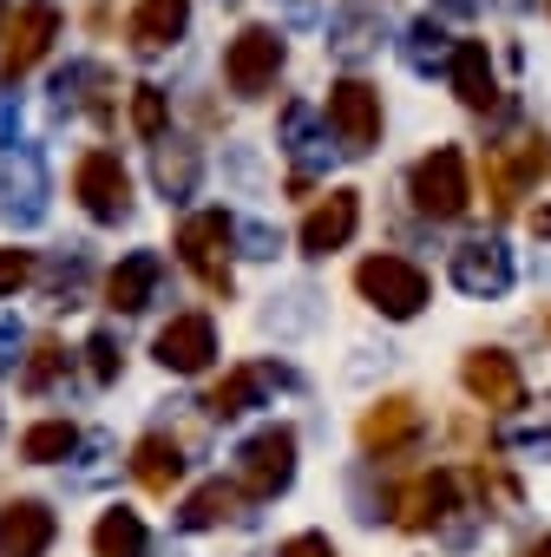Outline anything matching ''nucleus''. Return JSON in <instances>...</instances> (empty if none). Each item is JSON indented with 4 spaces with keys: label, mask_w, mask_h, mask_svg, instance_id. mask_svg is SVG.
Instances as JSON below:
<instances>
[{
    "label": "nucleus",
    "mask_w": 551,
    "mask_h": 557,
    "mask_svg": "<svg viewBox=\"0 0 551 557\" xmlns=\"http://www.w3.org/2000/svg\"><path fill=\"white\" fill-rule=\"evenodd\" d=\"M407 197H414V210H420V216H433V223L466 216V210H473L466 151H460V145H433V151L407 171Z\"/></svg>",
    "instance_id": "nucleus-1"
},
{
    "label": "nucleus",
    "mask_w": 551,
    "mask_h": 557,
    "mask_svg": "<svg viewBox=\"0 0 551 557\" xmlns=\"http://www.w3.org/2000/svg\"><path fill=\"white\" fill-rule=\"evenodd\" d=\"M355 289H362V302L381 309L388 322H414V315L427 309V296H433L427 269L407 262V256H368V262L355 269Z\"/></svg>",
    "instance_id": "nucleus-2"
},
{
    "label": "nucleus",
    "mask_w": 551,
    "mask_h": 557,
    "mask_svg": "<svg viewBox=\"0 0 551 557\" xmlns=\"http://www.w3.org/2000/svg\"><path fill=\"white\" fill-rule=\"evenodd\" d=\"M290 479H296V433L290 426H262V433H249L236 446V492L249 505L290 492Z\"/></svg>",
    "instance_id": "nucleus-3"
},
{
    "label": "nucleus",
    "mask_w": 551,
    "mask_h": 557,
    "mask_svg": "<svg viewBox=\"0 0 551 557\" xmlns=\"http://www.w3.org/2000/svg\"><path fill=\"white\" fill-rule=\"evenodd\" d=\"M230 243H236V223L223 210H197L177 223V256L210 296H230Z\"/></svg>",
    "instance_id": "nucleus-4"
},
{
    "label": "nucleus",
    "mask_w": 551,
    "mask_h": 557,
    "mask_svg": "<svg viewBox=\"0 0 551 557\" xmlns=\"http://www.w3.org/2000/svg\"><path fill=\"white\" fill-rule=\"evenodd\" d=\"M283 60H290V47H283V34H276V27H243L223 47V79H230L236 99H262L276 86V73H283Z\"/></svg>",
    "instance_id": "nucleus-5"
},
{
    "label": "nucleus",
    "mask_w": 551,
    "mask_h": 557,
    "mask_svg": "<svg viewBox=\"0 0 551 557\" xmlns=\"http://www.w3.org/2000/svg\"><path fill=\"white\" fill-rule=\"evenodd\" d=\"M322 119H329V132H335V145H342L348 158H368V151L381 145V92H375L368 79H335Z\"/></svg>",
    "instance_id": "nucleus-6"
},
{
    "label": "nucleus",
    "mask_w": 551,
    "mask_h": 557,
    "mask_svg": "<svg viewBox=\"0 0 551 557\" xmlns=\"http://www.w3.org/2000/svg\"><path fill=\"white\" fill-rule=\"evenodd\" d=\"M355 440H362V453L381 459V466H388V459H407V453L427 440V413H420L414 394H388V400H375V407L362 413V433H355Z\"/></svg>",
    "instance_id": "nucleus-7"
},
{
    "label": "nucleus",
    "mask_w": 551,
    "mask_h": 557,
    "mask_svg": "<svg viewBox=\"0 0 551 557\" xmlns=\"http://www.w3.org/2000/svg\"><path fill=\"white\" fill-rule=\"evenodd\" d=\"M53 34H60V8H53V0H27V8H14L8 21H0V79H21L27 66H40Z\"/></svg>",
    "instance_id": "nucleus-8"
},
{
    "label": "nucleus",
    "mask_w": 551,
    "mask_h": 557,
    "mask_svg": "<svg viewBox=\"0 0 551 557\" xmlns=\"http://www.w3.org/2000/svg\"><path fill=\"white\" fill-rule=\"evenodd\" d=\"M73 197H79V210L93 223H119L132 210V177H125L119 151H86L73 164Z\"/></svg>",
    "instance_id": "nucleus-9"
},
{
    "label": "nucleus",
    "mask_w": 551,
    "mask_h": 557,
    "mask_svg": "<svg viewBox=\"0 0 551 557\" xmlns=\"http://www.w3.org/2000/svg\"><path fill=\"white\" fill-rule=\"evenodd\" d=\"M460 387L486 407V413H525V374L505 348H473L460 361Z\"/></svg>",
    "instance_id": "nucleus-10"
},
{
    "label": "nucleus",
    "mask_w": 551,
    "mask_h": 557,
    "mask_svg": "<svg viewBox=\"0 0 551 557\" xmlns=\"http://www.w3.org/2000/svg\"><path fill=\"white\" fill-rule=\"evenodd\" d=\"M151 355H158L164 374H204V368L217 361V322H210L204 309H184V315H171V322L158 329Z\"/></svg>",
    "instance_id": "nucleus-11"
},
{
    "label": "nucleus",
    "mask_w": 551,
    "mask_h": 557,
    "mask_svg": "<svg viewBox=\"0 0 551 557\" xmlns=\"http://www.w3.org/2000/svg\"><path fill=\"white\" fill-rule=\"evenodd\" d=\"M453 289H460V296H479V302L505 296V289H512V249H505L499 236L460 243V249H453Z\"/></svg>",
    "instance_id": "nucleus-12"
},
{
    "label": "nucleus",
    "mask_w": 551,
    "mask_h": 557,
    "mask_svg": "<svg viewBox=\"0 0 551 557\" xmlns=\"http://www.w3.org/2000/svg\"><path fill=\"white\" fill-rule=\"evenodd\" d=\"M355 230H362V190H329L309 216H303V230H296V243H303V256H335V249H348L355 243Z\"/></svg>",
    "instance_id": "nucleus-13"
},
{
    "label": "nucleus",
    "mask_w": 551,
    "mask_h": 557,
    "mask_svg": "<svg viewBox=\"0 0 551 557\" xmlns=\"http://www.w3.org/2000/svg\"><path fill=\"white\" fill-rule=\"evenodd\" d=\"M394 524H407V531H433V524H446L453 511H460V472H420L414 485H401L394 498Z\"/></svg>",
    "instance_id": "nucleus-14"
},
{
    "label": "nucleus",
    "mask_w": 551,
    "mask_h": 557,
    "mask_svg": "<svg viewBox=\"0 0 551 557\" xmlns=\"http://www.w3.org/2000/svg\"><path fill=\"white\" fill-rule=\"evenodd\" d=\"M184 27H191V0H138L125 21V40L132 53H164L184 40Z\"/></svg>",
    "instance_id": "nucleus-15"
},
{
    "label": "nucleus",
    "mask_w": 551,
    "mask_h": 557,
    "mask_svg": "<svg viewBox=\"0 0 551 557\" xmlns=\"http://www.w3.org/2000/svg\"><path fill=\"white\" fill-rule=\"evenodd\" d=\"M53 511L40 498H14L0 511V557H47L53 550Z\"/></svg>",
    "instance_id": "nucleus-16"
},
{
    "label": "nucleus",
    "mask_w": 551,
    "mask_h": 557,
    "mask_svg": "<svg viewBox=\"0 0 551 557\" xmlns=\"http://www.w3.org/2000/svg\"><path fill=\"white\" fill-rule=\"evenodd\" d=\"M158 275H164V262L151 256V249H132L112 275H106V309H119V315H138V309H151V296H158Z\"/></svg>",
    "instance_id": "nucleus-17"
},
{
    "label": "nucleus",
    "mask_w": 551,
    "mask_h": 557,
    "mask_svg": "<svg viewBox=\"0 0 551 557\" xmlns=\"http://www.w3.org/2000/svg\"><path fill=\"white\" fill-rule=\"evenodd\" d=\"M276 381H283V368H262V361H249V368H230L210 394H204V413L210 420H236V413H249Z\"/></svg>",
    "instance_id": "nucleus-18"
},
{
    "label": "nucleus",
    "mask_w": 551,
    "mask_h": 557,
    "mask_svg": "<svg viewBox=\"0 0 551 557\" xmlns=\"http://www.w3.org/2000/svg\"><path fill=\"white\" fill-rule=\"evenodd\" d=\"M446 79H453V92H460V106H466V112H492V106H499L486 40H460V47H453V60H446Z\"/></svg>",
    "instance_id": "nucleus-19"
},
{
    "label": "nucleus",
    "mask_w": 551,
    "mask_h": 557,
    "mask_svg": "<svg viewBox=\"0 0 551 557\" xmlns=\"http://www.w3.org/2000/svg\"><path fill=\"white\" fill-rule=\"evenodd\" d=\"M132 472H138V485H145V492L171 498V485L184 479V446H177L171 433H145V440H138V453H132Z\"/></svg>",
    "instance_id": "nucleus-20"
},
{
    "label": "nucleus",
    "mask_w": 551,
    "mask_h": 557,
    "mask_svg": "<svg viewBox=\"0 0 551 557\" xmlns=\"http://www.w3.org/2000/svg\"><path fill=\"white\" fill-rule=\"evenodd\" d=\"M243 492H236V479H210V485H197L191 498H184V511H177V524L184 531H210V524H230V518H243Z\"/></svg>",
    "instance_id": "nucleus-21"
},
{
    "label": "nucleus",
    "mask_w": 551,
    "mask_h": 557,
    "mask_svg": "<svg viewBox=\"0 0 551 557\" xmlns=\"http://www.w3.org/2000/svg\"><path fill=\"white\" fill-rule=\"evenodd\" d=\"M145 550H151V531H145L138 511L112 505V511L93 524V557H145Z\"/></svg>",
    "instance_id": "nucleus-22"
},
{
    "label": "nucleus",
    "mask_w": 551,
    "mask_h": 557,
    "mask_svg": "<svg viewBox=\"0 0 551 557\" xmlns=\"http://www.w3.org/2000/svg\"><path fill=\"white\" fill-rule=\"evenodd\" d=\"M401 60L427 79V73H446V60H453V40H446V27L427 14V21H414L407 27V40H401Z\"/></svg>",
    "instance_id": "nucleus-23"
},
{
    "label": "nucleus",
    "mask_w": 551,
    "mask_h": 557,
    "mask_svg": "<svg viewBox=\"0 0 551 557\" xmlns=\"http://www.w3.org/2000/svg\"><path fill=\"white\" fill-rule=\"evenodd\" d=\"M79 446V426L73 420H34L27 433H21V459H34V466H53V459H66Z\"/></svg>",
    "instance_id": "nucleus-24"
},
{
    "label": "nucleus",
    "mask_w": 551,
    "mask_h": 557,
    "mask_svg": "<svg viewBox=\"0 0 551 557\" xmlns=\"http://www.w3.org/2000/svg\"><path fill=\"white\" fill-rule=\"evenodd\" d=\"M492 151L505 158V171H512L525 190H531L538 177H551V138H544V132H525L518 145H492Z\"/></svg>",
    "instance_id": "nucleus-25"
},
{
    "label": "nucleus",
    "mask_w": 551,
    "mask_h": 557,
    "mask_svg": "<svg viewBox=\"0 0 551 557\" xmlns=\"http://www.w3.org/2000/svg\"><path fill=\"white\" fill-rule=\"evenodd\" d=\"M164 125H171V99H164V86H132V132L158 145Z\"/></svg>",
    "instance_id": "nucleus-26"
},
{
    "label": "nucleus",
    "mask_w": 551,
    "mask_h": 557,
    "mask_svg": "<svg viewBox=\"0 0 551 557\" xmlns=\"http://www.w3.org/2000/svg\"><path fill=\"white\" fill-rule=\"evenodd\" d=\"M375 27H381V8H355V14L329 34V47H335L342 60H362V53H375V40H368Z\"/></svg>",
    "instance_id": "nucleus-27"
},
{
    "label": "nucleus",
    "mask_w": 551,
    "mask_h": 557,
    "mask_svg": "<svg viewBox=\"0 0 551 557\" xmlns=\"http://www.w3.org/2000/svg\"><path fill=\"white\" fill-rule=\"evenodd\" d=\"M34 283V249H0V302H8V296H21Z\"/></svg>",
    "instance_id": "nucleus-28"
},
{
    "label": "nucleus",
    "mask_w": 551,
    "mask_h": 557,
    "mask_svg": "<svg viewBox=\"0 0 551 557\" xmlns=\"http://www.w3.org/2000/svg\"><path fill=\"white\" fill-rule=\"evenodd\" d=\"M60 368H66V348H60V342H40V348H34V361H27V374H21V387H27V394H40V387H53V374H60Z\"/></svg>",
    "instance_id": "nucleus-29"
},
{
    "label": "nucleus",
    "mask_w": 551,
    "mask_h": 557,
    "mask_svg": "<svg viewBox=\"0 0 551 557\" xmlns=\"http://www.w3.org/2000/svg\"><path fill=\"white\" fill-rule=\"evenodd\" d=\"M191 177H197V158H191V151H177V158H171V151H158V184H164L171 197H184V190H191Z\"/></svg>",
    "instance_id": "nucleus-30"
},
{
    "label": "nucleus",
    "mask_w": 551,
    "mask_h": 557,
    "mask_svg": "<svg viewBox=\"0 0 551 557\" xmlns=\"http://www.w3.org/2000/svg\"><path fill=\"white\" fill-rule=\"evenodd\" d=\"M86 368H93V381H119V342L112 335H93L86 342Z\"/></svg>",
    "instance_id": "nucleus-31"
},
{
    "label": "nucleus",
    "mask_w": 551,
    "mask_h": 557,
    "mask_svg": "<svg viewBox=\"0 0 551 557\" xmlns=\"http://www.w3.org/2000/svg\"><path fill=\"white\" fill-rule=\"evenodd\" d=\"M276 557H335V544H329V531H303V537H290Z\"/></svg>",
    "instance_id": "nucleus-32"
},
{
    "label": "nucleus",
    "mask_w": 551,
    "mask_h": 557,
    "mask_svg": "<svg viewBox=\"0 0 551 557\" xmlns=\"http://www.w3.org/2000/svg\"><path fill=\"white\" fill-rule=\"evenodd\" d=\"M531 236H544V243H551V203H538V210H531Z\"/></svg>",
    "instance_id": "nucleus-33"
},
{
    "label": "nucleus",
    "mask_w": 551,
    "mask_h": 557,
    "mask_svg": "<svg viewBox=\"0 0 551 557\" xmlns=\"http://www.w3.org/2000/svg\"><path fill=\"white\" fill-rule=\"evenodd\" d=\"M518 557H551V537H531V544H525Z\"/></svg>",
    "instance_id": "nucleus-34"
},
{
    "label": "nucleus",
    "mask_w": 551,
    "mask_h": 557,
    "mask_svg": "<svg viewBox=\"0 0 551 557\" xmlns=\"http://www.w3.org/2000/svg\"><path fill=\"white\" fill-rule=\"evenodd\" d=\"M440 8H446V14H473V0H440Z\"/></svg>",
    "instance_id": "nucleus-35"
},
{
    "label": "nucleus",
    "mask_w": 551,
    "mask_h": 557,
    "mask_svg": "<svg viewBox=\"0 0 551 557\" xmlns=\"http://www.w3.org/2000/svg\"><path fill=\"white\" fill-rule=\"evenodd\" d=\"M8 14H14V0H0V21H8Z\"/></svg>",
    "instance_id": "nucleus-36"
}]
</instances>
